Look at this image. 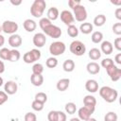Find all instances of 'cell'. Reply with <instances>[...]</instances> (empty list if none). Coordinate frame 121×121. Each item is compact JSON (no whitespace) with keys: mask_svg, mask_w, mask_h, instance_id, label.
I'll return each mask as SVG.
<instances>
[{"mask_svg":"<svg viewBox=\"0 0 121 121\" xmlns=\"http://www.w3.org/2000/svg\"><path fill=\"white\" fill-rule=\"evenodd\" d=\"M66 114L61 111H57V118L56 121H66Z\"/></svg>","mask_w":121,"mask_h":121,"instance_id":"41","label":"cell"},{"mask_svg":"<svg viewBox=\"0 0 121 121\" xmlns=\"http://www.w3.org/2000/svg\"><path fill=\"white\" fill-rule=\"evenodd\" d=\"M114 60H115V62L117 64H121V53H118L117 55H115Z\"/></svg>","mask_w":121,"mask_h":121,"instance_id":"47","label":"cell"},{"mask_svg":"<svg viewBox=\"0 0 121 121\" xmlns=\"http://www.w3.org/2000/svg\"><path fill=\"white\" fill-rule=\"evenodd\" d=\"M112 3L113 5H121V1H118V2H113V1H112Z\"/></svg>","mask_w":121,"mask_h":121,"instance_id":"52","label":"cell"},{"mask_svg":"<svg viewBox=\"0 0 121 121\" xmlns=\"http://www.w3.org/2000/svg\"><path fill=\"white\" fill-rule=\"evenodd\" d=\"M22 38L19 34H12L10 35V37L9 38V44L13 47V48H17L22 44Z\"/></svg>","mask_w":121,"mask_h":121,"instance_id":"14","label":"cell"},{"mask_svg":"<svg viewBox=\"0 0 121 121\" xmlns=\"http://www.w3.org/2000/svg\"><path fill=\"white\" fill-rule=\"evenodd\" d=\"M43 72V66L41 63H35L32 66V74L35 75H42V73Z\"/></svg>","mask_w":121,"mask_h":121,"instance_id":"34","label":"cell"},{"mask_svg":"<svg viewBox=\"0 0 121 121\" xmlns=\"http://www.w3.org/2000/svg\"><path fill=\"white\" fill-rule=\"evenodd\" d=\"M21 58V54L20 52L17 50V49H12V50H9V58H8V60L9 61H18Z\"/></svg>","mask_w":121,"mask_h":121,"instance_id":"23","label":"cell"},{"mask_svg":"<svg viewBox=\"0 0 121 121\" xmlns=\"http://www.w3.org/2000/svg\"><path fill=\"white\" fill-rule=\"evenodd\" d=\"M34 100H37L41 103H45L47 101V95L45 93H43V92H40V93H37L35 95V99Z\"/></svg>","mask_w":121,"mask_h":121,"instance_id":"32","label":"cell"},{"mask_svg":"<svg viewBox=\"0 0 121 121\" xmlns=\"http://www.w3.org/2000/svg\"><path fill=\"white\" fill-rule=\"evenodd\" d=\"M99 95L100 96L108 103H112L116 100L118 96V93L115 89L109 87V86H103L99 89Z\"/></svg>","mask_w":121,"mask_h":121,"instance_id":"1","label":"cell"},{"mask_svg":"<svg viewBox=\"0 0 121 121\" xmlns=\"http://www.w3.org/2000/svg\"><path fill=\"white\" fill-rule=\"evenodd\" d=\"M10 3H11L12 5H14V6H19V5L22 4V1H21V0H19V1H13V0H10Z\"/></svg>","mask_w":121,"mask_h":121,"instance_id":"50","label":"cell"},{"mask_svg":"<svg viewBox=\"0 0 121 121\" xmlns=\"http://www.w3.org/2000/svg\"><path fill=\"white\" fill-rule=\"evenodd\" d=\"M107 74L109 75V77L111 78V79L112 81H117L120 78H121V69L118 68L115 64L112 65V67L106 69Z\"/></svg>","mask_w":121,"mask_h":121,"instance_id":"10","label":"cell"},{"mask_svg":"<svg viewBox=\"0 0 121 121\" xmlns=\"http://www.w3.org/2000/svg\"><path fill=\"white\" fill-rule=\"evenodd\" d=\"M41 58V51L38 49H31L23 56V60L26 63H33L39 60Z\"/></svg>","mask_w":121,"mask_h":121,"instance_id":"6","label":"cell"},{"mask_svg":"<svg viewBox=\"0 0 121 121\" xmlns=\"http://www.w3.org/2000/svg\"><path fill=\"white\" fill-rule=\"evenodd\" d=\"M89 58L92 60H97L101 58V51L98 48H92L89 51Z\"/></svg>","mask_w":121,"mask_h":121,"instance_id":"24","label":"cell"},{"mask_svg":"<svg viewBox=\"0 0 121 121\" xmlns=\"http://www.w3.org/2000/svg\"><path fill=\"white\" fill-rule=\"evenodd\" d=\"M44 33V35H47V36H49V37H51V38H53V39H58V38H60V35H61V29L59 27V26H55V25H50V26H48L46 28H44L43 30Z\"/></svg>","mask_w":121,"mask_h":121,"instance_id":"9","label":"cell"},{"mask_svg":"<svg viewBox=\"0 0 121 121\" xmlns=\"http://www.w3.org/2000/svg\"><path fill=\"white\" fill-rule=\"evenodd\" d=\"M60 16V12H59V9L55 7H51L48 10H47V17L50 21H55L59 18Z\"/></svg>","mask_w":121,"mask_h":121,"instance_id":"20","label":"cell"},{"mask_svg":"<svg viewBox=\"0 0 121 121\" xmlns=\"http://www.w3.org/2000/svg\"><path fill=\"white\" fill-rule=\"evenodd\" d=\"M66 49V46L64 44V43L62 42H60V41H56V42H53L50 46H49V52L52 56L56 57V56H60L61 54L64 53Z\"/></svg>","mask_w":121,"mask_h":121,"instance_id":"4","label":"cell"},{"mask_svg":"<svg viewBox=\"0 0 121 121\" xmlns=\"http://www.w3.org/2000/svg\"><path fill=\"white\" fill-rule=\"evenodd\" d=\"M43 103H41V102H39V101H37V100H33V102H32V104H31V107H32V109L34 110V111H36V112H41L43 109Z\"/></svg>","mask_w":121,"mask_h":121,"instance_id":"37","label":"cell"},{"mask_svg":"<svg viewBox=\"0 0 121 121\" xmlns=\"http://www.w3.org/2000/svg\"><path fill=\"white\" fill-rule=\"evenodd\" d=\"M69 49H70L72 54H74L75 56H78V57L83 56L86 52V46L80 41H73L70 43Z\"/></svg>","mask_w":121,"mask_h":121,"instance_id":"3","label":"cell"},{"mask_svg":"<svg viewBox=\"0 0 121 121\" xmlns=\"http://www.w3.org/2000/svg\"><path fill=\"white\" fill-rule=\"evenodd\" d=\"M86 69H87V72L89 74H91V75H96L100 71V66L95 61H91V62H89L87 64Z\"/></svg>","mask_w":121,"mask_h":121,"instance_id":"17","label":"cell"},{"mask_svg":"<svg viewBox=\"0 0 121 121\" xmlns=\"http://www.w3.org/2000/svg\"><path fill=\"white\" fill-rule=\"evenodd\" d=\"M117 114L114 112H109L104 116V121H117Z\"/></svg>","mask_w":121,"mask_h":121,"instance_id":"35","label":"cell"},{"mask_svg":"<svg viewBox=\"0 0 121 121\" xmlns=\"http://www.w3.org/2000/svg\"><path fill=\"white\" fill-rule=\"evenodd\" d=\"M106 23V16L103 14H98L94 19V25L96 26H102Z\"/></svg>","mask_w":121,"mask_h":121,"instance_id":"26","label":"cell"},{"mask_svg":"<svg viewBox=\"0 0 121 121\" xmlns=\"http://www.w3.org/2000/svg\"><path fill=\"white\" fill-rule=\"evenodd\" d=\"M86 121H96V119H95V118H92V117H90V118L87 119Z\"/></svg>","mask_w":121,"mask_h":121,"instance_id":"54","label":"cell"},{"mask_svg":"<svg viewBox=\"0 0 121 121\" xmlns=\"http://www.w3.org/2000/svg\"><path fill=\"white\" fill-rule=\"evenodd\" d=\"M45 65L48 67V68H55L57 65H58V60L55 58V57H50L46 60L45 61Z\"/></svg>","mask_w":121,"mask_h":121,"instance_id":"31","label":"cell"},{"mask_svg":"<svg viewBox=\"0 0 121 121\" xmlns=\"http://www.w3.org/2000/svg\"><path fill=\"white\" fill-rule=\"evenodd\" d=\"M85 88L90 93H95L98 91V83L95 79H88L85 83Z\"/></svg>","mask_w":121,"mask_h":121,"instance_id":"16","label":"cell"},{"mask_svg":"<svg viewBox=\"0 0 121 121\" xmlns=\"http://www.w3.org/2000/svg\"><path fill=\"white\" fill-rule=\"evenodd\" d=\"M4 71H5V64H4V62L0 60V74L4 73Z\"/></svg>","mask_w":121,"mask_h":121,"instance_id":"48","label":"cell"},{"mask_svg":"<svg viewBox=\"0 0 121 121\" xmlns=\"http://www.w3.org/2000/svg\"><path fill=\"white\" fill-rule=\"evenodd\" d=\"M93 25L91 23H82L79 26V30L83 34H90L93 31Z\"/></svg>","mask_w":121,"mask_h":121,"instance_id":"25","label":"cell"},{"mask_svg":"<svg viewBox=\"0 0 121 121\" xmlns=\"http://www.w3.org/2000/svg\"><path fill=\"white\" fill-rule=\"evenodd\" d=\"M75 66H76L75 61H74L73 60H70V59L64 60V62H63V64H62V68H63V70H64L65 72H68V73L74 71Z\"/></svg>","mask_w":121,"mask_h":121,"instance_id":"22","label":"cell"},{"mask_svg":"<svg viewBox=\"0 0 121 121\" xmlns=\"http://www.w3.org/2000/svg\"><path fill=\"white\" fill-rule=\"evenodd\" d=\"M67 34L71 37V38H76L78 35V28L75 26V25H71L68 26L67 27Z\"/></svg>","mask_w":121,"mask_h":121,"instance_id":"27","label":"cell"},{"mask_svg":"<svg viewBox=\"0 0 121 121\" xmlns=\"http://www.w3.org/2000/svg\"><path fill=\"white\" fill-rule=\"evenodd\" d=\"M95 106H90V105H84L83 107H81L78 112V118L80 120H83V121H86L87 119H89L91 117V115L94 113L95 112Z\"/></svg>","mask_w":121,"mask_h":121,"instance_id":"5","label":"cell"},{"mask_svg":"<svg viewBox=\"0 0 121 121\" xmlns=\"http://www.w3.org/2000/svg\"><path fill=\"white\" fill-rule=\"evenodd\" d=\"M69 84H70V79L69 78H61L60 79L58 82H57V89L60 92H64L68 89L69 87Z\"/></svg>","mask_w":121,"mask_h":121,"instance_id":"19","label":"cell"},{"mask_svg":"<svg viewBox=\"0 0 121 121\" xmlns=\"http://www.w3.org/2000/svg\"><path fill=\"white\" fill-rule=\"evenodd\" d=\"M91 40L95 43H101V41L103 40V34H102V32H100V31H95V32H93V34L91 36Z\"/></svg>","mask_w":121,"mask_h":121,"instance_id":"28","label":"cell"},{"mask_svg":"<svg viewBox=\"0 0 121 121\" xmlns=\"http://www.w3.org/2000/svg\"><path fill=\"white\" fill-rule=\"evenodd\" d=\"M74 11V18L78 21V22H83L87 19V10L85 9L84 6H82L81 4L75 7L73 9Z\"/></svg>","mask_w":121,"mask_h":121,"instance_id":"7","label":"cell"},{"mask_svg":"<svg viewBox=\"0 0 121 121\" xmlns=\"http://www.w3.org/2000/svg\"><path fill=\"white\" fill-rule=\"evenodd\" d=\"M60 20L62 21V23H64L66 26H71L75 22V18H74L73 13L67 9L62 10L60 12Z\"/></svg>","mask_w":121,"mask_h":121,"instance_id":"11","label":"cell"},{"mask_svg":"<svg viewBox=\"0 0 121 121\" xmlns=\"http://www.w3.org/2000/svg\"><path fill=\"white\" fill-rule=\"evenodd\" d=\"M112 32L116 35H121V23H115L112 26Z\"/></svg>","mask_w":121,"mask_h":121,"instance_id":"40","label":"cell"},{"mask_svg":"<svg viewBox=\"0 0 121 121\" xmlns=\"http://www.w3.org/2000/svg\"><path fill=\"white\" fill-rule=\"evenodd\" d=\"M18 30V24L13 21H5L2 24V31H4L6 34H16V31Z\"/></svg>","mask_w":121,"mask_h":121,"instance_id":"8","label":"cell"},{"mask_svg":"<svg viewBox=\"0 0 121 121\" xmlns=\"http://www.w3.org/2000/svg\"><path fill=\"white\" fill-rule=\"evenodd\" d=\"M64 109H65L66 113H68V114H74L76 112V111H77V106H76V104L74 102H68V103H66Z\"/></svg>","mask_w":121,"mask_h":121,"instance_id":"30","label":"cell"},{"mask_svg":"<svg viewBox=\"0 0 121 121\" xmlns=\"http://www.w3.org/2000/svg\"><path fill=\"white\" fill-rule=\"evenodd\" d=\"M17 90H18L17 83L13 80H9L4 85V92L7 95H14L16 94Z\"/></svg>","mask_w":121,"mask_h":121,"instance_id":"12","label":"cell"},{"mask_svg":"<svg viewBox=\"0 0 121 121\" xmlns=\"http://www.w3.org/2000/svg\"><path fill=\"white\" fill-rule=\"evenodd\" d=\"M57 118V111H50L47 114L48 121H56Z\"/></svg>","mask_w":121,"mask_h":121,"instance_id":"42","label":"cell"},{"mask_svg":"<svg viewBox=\"0 0 121 121\" xmlns=\"http://www.w3.org/2000/svg\"><path fill=\"white\" fill-rule=\"evenodd\" d=\"M9 54V49H8L7 47H3L0 49V59L8 60Z\"/></svg>","mask_w":121,"mask_h":121,"instance_id":"38","label":"cell"},{"mask_svg":"<svg viewBox=\"0 0 121 121\" xmlns=\"http://www.w3.org/2000/svg\"><path fill=\"white\" fill-rule=\"evenodd\" d=\"M30 82L32 83V85L39 87L43 83V77L42 75H35L32 74L30 77Z\"/></svg>","mask_w":121,"mask_h":121,"instance_id":"21","label":"cell"},{"mask_svg":"<svg viewBox=\"0 0 121 121\" xmlns=\"http://www.w3.org/2000/svg\"><path fill=\"white\" fill-rule=\"evenodd\" d=\"M69 121H80V119L78 118V117H74V118H71Z\"/></svg>","mask_w":121,"mask_h":121,"instance_id":"51","label":"cell"},{"mask_svg":"<svg viewBox=\"0 0 121 121\" xmlns=\"http://www.w3.org/2000/svg\"><path fill=\"white\" fill-rule=\"evenodd\" d=\"M113 44H114V47L118 51H120L121 50V38H116L113 42Z\"/></svg>","mask_w":121,"mask_h":121,"instance_id":"45","label":"cell"},{"mask_svg":"<svg viewBox=\"0 0 121 121\" xmlns=\"http://www.w3.org/2000/svg\"><path fill=\"white\" fill-rule=\"evenodd\" d=\"M1 31H2V26H0V34H1Z\"/></svg>","mask_w":121,"mask_h":121,"instance_id":"55","label":"cell"},{"mask_svg":"<svg viewBox=\"0 0 121 121\" xmlns=\"http://www.w3.org/2000/svg\"><path fill=\"white\" fill-rule=\"evenodd\" d=\"M23 26H24L25 30H26L27 32H33L36 29V27H37L36 22L34 20H31V19L25 20L24 23H23Z\"/></svg>","mask_w":121,"mask_h":121,"instance_id":"18","label":"cell"},{"mask_svg":"<svg viewBox=\"0 0 121 121\" xmlns=\"http://www.w3.org/2000/svg\"><path fill=\"white\" fill-rule=\"evenodd\" d=\"M25 121H37V116L33 112H26L25 115Z\"/></svg>","mask_w":121,"mask_h":121,"instance_id":"39","label":"cell"},{"mask_svg":"<svg viewBox=\"0 0 121 121\" xmlns=\"http://www.w3.org/2000/svg\"><path fill=\"white\" fill-rule=\"evenodd\" d=\"M5 43V37L0 34V47H2Z\"/></svg>","mask_w":121,"mask_h":121,"instance_id":"49","label":"cell"},{"mask_svg":"<svg viewBox=\"0 0 121 121\" xmlns=\"http://www.w3.org/2000/svg\"><path fill=\"white\" fill-rule=\"evenodd\" d=\"M8 98V95L4 91H0V105H3L5 102H7Z\"/></svg>","mask_w":121,"mask_h":121,"instance_id":"43","label":"cell"},{"mask_svg":"<svg viewBox=\"0 0 121 121\" xmlns=\"http://www.w3.org/2000/svg\"><path fill=\"white\" fill-rule=\"evenodd\" d=\"M83 104L84 105H90V106H95L96 105V99L95 96L88 95H85L83 98Z\"/></svg>","mask_w":121,"mask_h":121,"instance_id":"29","label":"cell"},{"mask_svg":"<svg viewBox=\"0 0 121 121\" xmlns=\"http://www.w3.org/2000/svg\"><path fill=\"white\" fill-rule=\"evenodd\" d=\"M112 50H113V46H112V43L109 41H104L101 43V45H100V51L102 53H104L105 55H110L112 53Z\"/></svg>","mask_w":121,"mask_h":121,"instance_id":"15","label":"cell"},{"mask_svg":"<svg viewBox=\"0 0 121 121\" xmlns=\"http://www.w3.org/2000/svg\"><path fill=\"white\" fill-rule=\"evenodd\" d=\"M112 65H114V62L110 58H106V59H104V60H101V66L103 68H105V69H108V68L112 67Z\"/></svg>","mask_w":121,"mask_h":121,"instance_id":"36","label":"cell"},{"mask_svg":"<svg viewBox=\"0 0 121 121\" xmlns=\"http://www.w3.org/2000/svg\"><path fill=\"white\" fill-rule=\"evenodd\" d=\"M3 83H4V80H3V78H2V77L0 76V87L3 85Z\"/></svg>","mask_w":121,"mask_h":121,"instance_id":"53","label":"cell"},{"mask_svg":"<svg viewBox=\"0 0 121 121\" xmlns=\"http://www.w3.org/2000/svg\"><path fill=\"white\" fill-rule=\"evenodd\" d=\"M46 3L44 0H35L30 8V13L35 18H41L45 9Z\"/></svg>","mask_w":121,"mask_h":121,"instance_id":"2","label":"cell"},{"mask_svg":"<svg viewBox=\"0 0 121 121\" xmlns=\"http://www.w3.org/2000/svg\"><path fill=\"white\" fill-rule=\"evenodd\" d=\"M114 14H115V17L118 20H121V8H117L114 11Z\"/></svg>","mask_w":121,"mask_h":121,"instance_id":"46","label":"cell"},{"mask_svg":"<svg viewBox=\"0 0 121 121\" xmlns=\"http://www.w3.org/2000/svg\"><path fill=\"white\" fill-rule=\"evenodd\" d=\"M46 43V37L43 33H36L34 36H33V44L40 48V47H43Z\"/></svg>","mask_w":121,"mask_h":121,"instance_id":"13","label":"cell"},{"mask_svg":"<svg viewBox=\"0 0 121 121\" xmlns=\"http://www.w3.org/2000/svg\"><path fill=\"white\" fill-rule=\"evenodd\" d=\"M81 3H80V1L79 0H69L68 1V6L73 9L75 7H77V6H78V5H80Z\"/></svg>","mask_w":121,"mask_h":121,"instance_id":"44","label":"cell"},{"mask_svg":"<svg viewBox=\"0 0 121 121\" xmlns=\"http://www.w3.org/2000/svg\"><path fill=\"white\" fill-rule=\"evenodd\" d=\"M50 25H52V23H51V21H50L48 18H46V17L41 18L40 21H39V26H40V27H41L43 30L44 28H46L48 26H50Z\"/></svg>","mask_w":121,"mask_h":121,"instance_id":"33","label":"cell"}]
</instances>
